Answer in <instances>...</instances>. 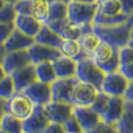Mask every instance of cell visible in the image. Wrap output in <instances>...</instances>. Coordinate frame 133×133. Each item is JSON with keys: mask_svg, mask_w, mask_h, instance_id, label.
I'll return each instance as SVG.
<instances>
[{"mask_svg": "<svg viewBox=\"0 0 133 133\" xmlns=\"http://www.w3.org/2000/svg\"><path fill=\"white\" fill-rule=\"evenodd\" d=\"M83 133H85V132H83Z\"/></svg>", "mask_w": 133, "mask_h": 133, "instance_id": "f907efd6", "label": "cell"}, {"mask_svg": "<svg viewBox=\"0 0 133 133\" xmlns=\"http://www.w3.org/2000/svg\"><path fill=\"white\" fill-rule=\"evenodd\" d=\"M22 94H25L33 104L46 105L52 101L51 84L42 83L38 79L23 89Z\"/></svg>", "mask_w": 133, "mask_h": 133, "instance_id": "9c48e42d", "label": "cell"}, {"mask_svg": "<svg viewBox=\"0 0 133 133\" xmlns=\"http://www.w3.org/2000/svg\"><path fill=\"white\" fill-rule=\"evenodd\" d=\"M0 133H7V132H5V131H3V130H1V129H0Z\"/></svg>", "mask_w": 133, "mask_h": 133, "instance_id": "c3c4849f", "label": "cell"}, {"mask_svg": "<svg viewBox=\"0 0 133 133\" xmlns=\"http://www.w3.org/2000/svg\"><path fill=\"white\" fill-rule=\"evenodd\" d=\"M5 76H6L5 71H4L3 66H2V64H0V79H2V78L5 77Z\"/></svg>", "mask_w": 133, "mask_h": 133, "instance_id": "ee69618b", "label": "cell"}, {"mask_svg": "<svg viewBox=\"0 0 133 133\" xmlns=\"http://www.w3.org/2000/svg\"><path fill=\"white\" fill-rule=\"evenodd\" d=\"M74 115L77 117L83 132L88 133L94 130L102 120V117L90 106H74Z\"/></svg>", "mask_w": 133, "mask_h": 133, "instance_id": "30bf717a", "label": "cell"}, {"mask_svg": "<svg viewBox=\"0 0 133 133\" xmlns=\"http://www.w3.org/2000/svg\"><path fill=\"white\" fill-rule=\"evenodd\" d=\"M12 77L15 92H22V90L31 83L36 82L37 74H36V66L34 64H29L24 68H21L15 72L10 74Z\"/></svg>", "mask_w": 133, "mask_h": 133, "instance_id": "5bb4252c", "label": "cell"}, {"mask_svg": "<svg viewBox=\"0 0 133 133\" xmlns=\"http://www.w3.org/2000/svg\"><path fill=\"white\" fill-rule=\"evenodd\" d=\"M27 51L31 62L34 65H37L42 62H54L62 56L61 52L58 48L39 44L36 42Z\"/></svg>", "mask_w": 133, "mask_h": 133, "instance_id": "7c38bea8", "label": "cell"}, {"mask_svg": "<svg viewBox=\"0 0 133 133\" xmlns=\"http://www.w3.org/2000/svg\"><path fill=\"white\" fill-rule=\"evenodd\" d=\"M119 53L120 49L100 41L91 54V59L105 74L115 72L119 71Z\"/></svg>", "mask_w": 133, "mask_h": 133, "instance_id": "7a4b0ae2", "label": "cell"}, {"mask_svg": "<svg viewBox=\"0 0 133 133\" xmlns=\"http://www.w3.org/2000/svg\"><path fill=\"white\" fill-rule=\"evenodd\" d=\"M0 129L7 133H23L22 120L11 113H5L0 119Z\"/></svg>", "mask_w": 133, "mask_h": 133, "instance_id": "83f0119b", "label": "cell"}, {"mask_svg": "<svg viewBox=\"0 0 133 133\" xmlns=\"http://www.w3.org/2000/svg\"><path fill=\"white\" fill-rule=\"evenodd\" d=\"M68 18V2L63 0H51L49 3V14L45 23L61 21Z\"/></svg>", "mask_w": 133, "mask_h": 133, "instance_id": "cb8c5ba5", "label": "cell"}, {"mask_svg": "<svg viewBox=\"0 0 133 133\" xmlns=\"http://www.w3.org/2000/svg\"><path fill=\"white\" fill-rule=\"evenodd\" d=\"M35 42L39 43V44H43L46 46H50V47H54V48H58L60 47L62 42V37L59 34L55 32L52 28L44 23L43 26L39 31V33L37 34L35 37Z\"/></svg>", "mask_w": 133, "mask_h": 133, "instance_id": "44dd1931", "label": "cell"}, {"mask_svg": "<svg viewBox=\"0 0 133 133\" xmlns=\"http://www.w3.org/2000/svg\"><path fill=\"white\" fill-rule=\"evenodd\" d=\"M70 1H76V2H82V3H94V2H97V0H70Z\"/></svg>", "mask_w": 133, "mask_h": 133, "instance_id": "b9f144b4", "label": "cell"}, {"mask_svg": "<svg viewBox=\"0 0 133 133\" xmlns=\"http://www.w3.org/2000/svg\"><path fill=\"white\" fill-rule=\"evenodd\" d=\"M110 96L108 94H106L105 92H103L102 90H99L98 94L96 95L94 101L91 103L90 107L94 109L95 112H97L98 114H100V116L103 114V112L105 111L108 101H109Z\"/></svg>", "mask_w": 133, "mask_h": 133, "instance_id": "1f68e13d", "label": "cell"}, {"mask_svg": "<svg viewBox=\"0 0 133 133\" xmlns=\"http://www.w3.org/2000/svg\"><path fill=\"white\" fill-rule=\"evenodd\" d=\"M92 29L101 41L121 49L128 46L133 28L127 22H124L113 26H100L94 24Z\"/></svg>", "mask_w": 133, "mask_h": 133, "instance_id": "6da1fadb", "label": "cell"}, {"mask_svg": "<svg viewBox=\"0 0 133 133\" xmlns=\"http://www.w3.org/2000/svg\"><path fill=\"white\" fill-rule=\"evenodd\" d=\"M97 94L98 90L92 84L79 82L72 91V103L78 106H90Z\"/></svg>", "mask_w": 133, "mask_h": 133, "instance_id": "8fae6325", "label": "cell"}, {"mask_svg": "<svg viewBox=\"0 0 133 133\" xmlns=\"http://www.w3.org/2000/svg\"><path fill=\"white\" fill-rule=\"evenodd\" d=\"M31 63L32 62L27 50L13 51L6 53L5 58L2 62V66L6 75H10L13 72L26 66Z\"/></svg>", "mask_w": 133, "mask_h": 133, "instance_id": "4fadbf2b", "label": "cell"}, {"mask_svg": "<svg viewBox=\"0 0 133 133\" xmlns=\"http://www.w3.org/2000/svg\"><path fill=\"white\" fill-rule=\"evenodd\" d=\"M6 1H7V2H10V3H14L16 0H6Z\"/></svg>", "mask_w": 133, "mask_h": 133, "instance_id": "7dc6e473", "label": "cell"}, {"mask_svg": "<svg viewBox=\"0 0 133 133\" xmlns=\"http://www.w3.org/2000/svg\"><path fill=\"white\" fill-rule=\"evenodd\" d=\"M17 16V12L13 3L7 2L0 9V23H14Z\"/></svg>", "mask_w": 133, "mask_h": 133, "instance_id": "d6a6232c", "label": "cell"}, {"mask_svg": "<svg viewBox=\"0 0 133 133\" xmlns=\"http://www.w3.org/2000/svg\"><path fill=\"white\" fill-rule=\"evenodd\" d=\"M63 126L65 128L66 132L70 133H83V130L77 117L72 114L70 118H68L66 121L63 123Z\"/></svg>", "mask_w": 133, "mask_h": 133, "instance_id": "836d02e7", "label": "cell"}, {"mask_svg": "<svg viewBox=\"0 0 133 133\" xmlns=\"http://www.w3.org/2000/svg\"><path fill=\"white\" fill-rule=\"evenodd\" d=\"M97 13L101 16H118L124 14L120 0H97Z\"/></svg>", "mask_w": 133, "mask_h": 133, "instance_id": "484cf974", "label": "cell"}, {"mask_svg": "<svg viewBox=\"0 0 133 133\" xmlns=\"http://www.w3.org/2000/svg\"><path fill=\"white\" fill-rule=\"evenodd\" d=\"M43 24L44 22L40 21L39 19L27 14H17L16 19L14 21L15 28L33 38L39 33Z\"/></svg>", "mask_w": 133, "mask_h": 133, "instance_id": "d6986e66", "label": "cell"}, {"mask_svg": "<svg viewBox=\"0 0 133 133\" xmlns=\"http://www.w3.org/2000/svg\"><path fill=\"white\" fill-rule=\"evenodd\" d=\"M50 1H51V0H50Z\"/></svg>", "mask_w": 133, "mask_h": 133, "instance_id": "816d5d0a", "label": "cell"}, {"mask_svg": "<svg viewBox=\"0 0 133 133\" xmlns=\"http://www.w3.org/2000/svg\"><path fill=\"white\" fill-rule=\"evenodd\" d=\"M50 0H29L28 15H32L42 22H46L49 14Z\"/></svg>", "mask_w": 133, "mask_h": 133, "instance_id": "d4e9b609", "label": "cell"}, {"mask_svg": "<svg viewBox=\"0 0 133 133\" xmlns=\"http://www.w3.org/2000/svg\"><path fill=\"white\" fill-rule=\"evenodd\" d=\"M125 98L123 96H110L105 111L101 115L102 120L109 124H116L124 112Z\"/></svg>", "mask_w": 133, "mask_h": 133, "instance_id": "ac0fdd59", "label": "cell"}, {"mask_svg": "<svg viewBox=\"0 0 133 133\" xmlns=\"http://www.w3.org/2000/svg\"><path fill=\"white\" fill-rule=\"evenodd\" d=\"M6 53L7 52H6L3 44L0 43V64H2V62H3V60H4V58H5L6 56Z\"/></svg>", "mask_w": 133, "mask_h": 133, "instance_id": "60d3db41", "label": "cell"}, {"mask_svg": "<svg viewBox=\"0 0 133 133\" xmlns=\"http://www.w3.org/2000/svg\"><path fill=\"white\" fill-rule=\"evenodd\" d=\"M125 99H129V100H133V81L130 82L129 83V87H128L126 92L124 94V96H123Z\"/></svg>", "mask_w": 133, "mask_h": 133, "instance_id": "f35d334b", "label": "cell"}, {"mask_svg": "<svg viewBox=\"0 0 133 133\" xmlns=\"http://www.w3.org/2000/svg\"><path fill=\"white\" fill-rule=\"evenodd\" d=\"M81 81L77 77L57 78L51 83L52 101L72 103V94L75 87Z\"/></svg>", "mask_w": 133, "mask_h": 133, "instance_id": "8992f818", "label": "cell"}, {"mask_svg": "<svg viewBox=\"0 0 133 133\" xmlns=\"http://www.w3.org/2000/svg\"><path fill=\"white\" fill-rule=\"evenodd\" d=\"M33 102L22 92H15L6 101L5 112L11 113L19 119H25L29 116L33 108Z\"/></svg>", "mask_w": 133, "mask_h": 133, "instance_id": "ba28073f", "label": "cell"}, {"mask_svg": "<svg viewBox=\"0 0 133 133\" xmlns=\"http://www.w3.org/2000/svg\"><path fill=\"white\" fill-rule=\"evenodd\" d=\"M129 83L130 81L121 72H109L103 78L101 90L109 96H124Z\"/></svg>", "mask_w": 133, "mask_h": 133, "instance_id": "52a82bcc", "label": "cell"}, {"mask_svg": "<svg viewBox=\"0 0 133 133\" xmlns=\"http://www.w3.org/2000/svg\"><path fill=\"white\" fill-rule=\"evenodd\" d=\"M15 94L14 83L10 75H6L2 79H0V97L8 99Z\"/></svg>", "mask_w": 133, "mask_h": 133, "instance_id": "4dcf8cb0", "label": "cell"}, {"mask_svg": "<svg viewBox=\"0 0 133 133\" xmlns=\"http://www.w3.org/2000/svg\"><path fill=\"white\" fill-rule=\"evenodd\" d=\"M128 46L131 47L133 49V29H132V32H131V38H130V41H129V43H128Z\"/></svg>", "mask_w": 133, "mask_h": 133, "instance_id": "f6af8a7d", "label": "cell"}, {"mask_svg": "<svg viewBox=\"0 0 133 133\" xmlns=\"http://www.w3.org/2000/svg\"><path fill=\"white\" fill-rule=\"evenodd\" d=\"M122 6V11L125 15L129 16L133 11V0H120Z\"/></svg>", "mask_w": 133, "mask_h": 133, "instance_id": "74e56055", "label": "cell"}, {"mask_svg": "<svg viewBox=\"0 0 133 133\" xmlns=\"http://www.w3.org/2000/svg\"><path fill=\"white\" fill-rule=\"evenodd\" d=\"M46 24H48L55 32L59 34L62 37V39L78 40L83 35L82 26L72 23L68 18L61 20V21L46 23Z\"/></svg>", "mask_w": 133, "mask_h": 133, "instance_id": "2e32d148", "label": "cell"}, {"mask_svg": "<svg viewBox=\"0 0 133 133\" xmlns=\"http://www.w3.org/2000/svg\"><path fill=\"white\" fill-rule=\"evenodd\" d=\"M6 3H7V1H6V0H0V9L5 5Z\"/></svg>", "mask_w": 133, "mask_h": 133, "instance_id": "bcb514c9", "label": "cell"}, {"mask_svg": "<svg viewBox=\"0 0 133 133\" xmlns=\"http://www.w3.org/2000/svg\"><path fill=\"white\" fill-rule=\"evenodd\" d=\"M44 133H66L63 124L51 121L44 130Z\"/></svg>", "mask_w": 133, "mask_h": 133, "instance_id": "8d00e7d4", "label": "cell"}, {"mask_svg": "<svg viewBox=\"0 0 133 133\" xmlns=\"http://www.w3.org/2000/svg\"><path fill=\"white\" fill-rule=\"evenodd\" d=\"M59 50L63 56L72 58V60L82 52V47L78 43V40H66L63 39Z\"/></svg>", "mask_w": 133, "mask_h": 133, "instance_id": "f546056e", "label": "cell"}, {"mask_svg": "<svg viewBox=\"0 0 133 133\" xmlns=\"http://www.w3.org/2000/svg\"><path fill=\"white\" fill-rule=\"evenodd\" d=\"M35 66L37 78L40 82L51 84L57 78L53 62H42L35 65Z\"/></svg>", "mask_w": 133, "mask_h": 133, "instance_id": "4316f807", "label": "cell"}, {"mask_svg": "<svg viewBox=\"0 0 133 133\" xmlns=\"http://www.w3.org/2000/svg\"><path fill=\"white\" fill-rule=\"evenodd\" d=\"M88 133H120L116 128L115 124H109L104 121H101L94 128V130Z\"/></svg>", "mask_w": 133, "mask_h": 133, "instance_id": "e575fe53", "label": "cell"}, {"mask_svg": "<svg viewBox=\"0 0 133 133\" xmlns=\"http://www.w3.org/2000/svg\"><path fill=\"white\" fill-rule=\"evenodd\" d=\"M119 72H121L131 82L133 81V49L129 46L120 49Z\"/></svg>", "mask_w": 133, "mask_h": 133, "instance_id": "7402d4cb", "label": "cell"}, {"mask_svg": "<svg viewBox=\"0 0 133 133\" xmlns=\"http://www.w3.org/2000/svg\"><path fill=\"white\" fill-rule=\"evenodd\" d=\"M51 122L44 105L34 104L29 116L22 120L23 133H44Z\"/></svg>", "mask_w": 133, "mask_h": 133, "instance_id": "5b68a950", "label": "cell"}, {"mask_svg": "<svg viewBox=\"0 0 133 133\" xmlns=\"http://www.w3.org/2000/svg\"><path fill=\"white\" fill-rule=\"evenodd\" d=\"M63 1H65V2H69L70 0H63Z\"/></svg>", "mask_w": 133, "mask_h": 133, "instance_id": "681fc988", "label": "cell"}, {"mask_svg": "<svg viewBox=\"0 0 133 133\" xmlns=\"http://www.w3.org/2000/svg\"><path fill=\"white\" fill-rule=\"evenodd\" d=\"M34 43L35 39L33 37L27 36L26 34L15 28L11 35L3 43V46L6 52H13V51L28 50Z\"/></svg>", "mask_w": 133, "mask_h": 133, "instance_id": "e0dca14e", "label": "cell"}, {"mask_svg": "<svg viewBox=\"0 0 133 133\" xmlns=\"http://www.w3.org/2000/svg\"><path fill=\"white\" fill-rule=\"evenodd\" d=\"M101 40L99 39V37L92 31L84 33L81 36V38L78 39V43L81 45L82 49H83L85 53H88L90 58H91V54L94 53V49L97 47V45L100 43Z\"/></svg>", "mask_w": 133, "mask_h": 133, "instance_id": "f1b7e54d", "label": "cell"}, {"mask_svg": "<svg viewBox=\"0 0 133 133\" xmlns=\"http://www.w3.org/2000/svg\"><path fill=\"white\" fill-rule=\"evenodd\" d=\"M97 9H98L97 2L82 3L76 1H69L68 19L79 26L85 24H94Z\"/></svg>", "mask_w": 133, "mask_h": 133, "instance_id": "3957f363", "label": "cell"}, {"mask_svg": "<svg viewBox=\"0 0 133 133\" xmlns=\"http://www.w3.org/2000/svg\"><path fill=\"white\" fill-rule=\"evenodd\" d=\"M127 23L133 28V11L130 13V15L128 16V19H127Z\"/></svg>", "mask_w": 133, "mask_h": 133, "instance_id": "7bdbcfd3", "label": "cell"}, {"mask_svg": "<svg viewBox=\"0 0 133 133\" xmlns=\"http://www.w3.org/2000/svg\"><path fill=\"white\" fill-rule=\"evenodd\" d=\"M77 64L78 63L75 60H72V58H69V57L63 55L61 57H59L57 60L53 62L57 78L76 77Z\"/></svg>", "mask_w": 133, "mask_h": 133, "instance_id": "ffe728a7", "label": "cell"}, {"mask_svg": "<svg viewBox=\"0 0 133 133\" xmlns=\"http://www.w3.org/2000/svg\"><path fill=\"white\" fill-rule=\"evenodd\" d=\"M15 29L14 23H0V43L3 44Z\"/></svg>", "mask_w": 133, "mask_h": 133, "instance_id": "d590c367", "label": "cell"}, {"mask_svg": "<svg viewBox=\"0 0 133 133\" xmlns=\"http://www.w3.org/2000/svg\"><path fill=\"white\" fill-rule=\"evenodd\" d=\"M6 101H7V99H4V98H1V97H0V119H1L2 116L6 113L5 112Z\"/></svg>", "mask_w": 133, "mask_h": 133, "instance_id": "ab89813d", "label": "cell"}, {"mask_svg": "<svg viewBox=\"0 0 133 133\" xmlns=\"http://www.w3.org/2000/svg\"><path fill=\"white\" fill-rule=\"evenodd\" d=\"M105 75V72L95 64V62L91 58L78 62L77 64L76 77L81 82L92 84L98 91L101 90V85Z\"/></svg>", "mask_w": 133, "mask_h": 133, "instance_id": "277c9868", "label": "cell"}, {"mask_svg": "<svg viewBox=\"0 0 133 133\" xmlns=\"http://www.w3.org/2000/svg\"><path fill=\"white\" fill-rule=\"evenodd\" d=\"M115 126L120 133H133V100L125 99L124 112Z\"/></svg>", "mask_w": 133, "mask_h": 133, "instance_id": "603a6c76", "label": "cell"}, {"mask_svg": "<svg viewBox=\"0 0 133 133\" xmlns=\"http://www.w3.org/2000/svg\"><path fill=\"white\" fill-rule=\"evenodd\" d=\"M74 106L75 105L72 103L51 101L48 104L44 105V107L51 121L63 124L74 114Z\"/></svg>", "mask_w": 133, "mask_h": 133, "instance_id": "9a60e30c", "label": "cell"}]
</instances>
